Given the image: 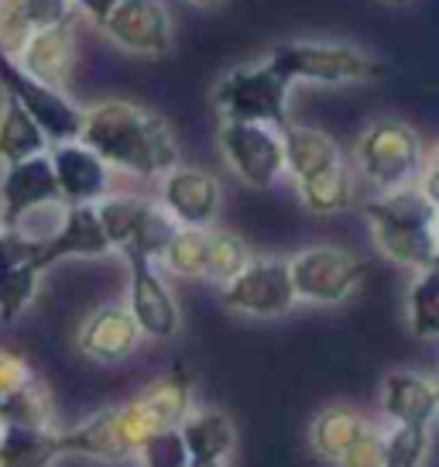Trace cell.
Instances as JSON below:
<instances>
[{"label": "cell", "mask_w": 439, "mask_h": 467, "mask_svg": "<svg viewBox=\"0 0 439 467\" xmlns=\"http://www.w3.org/2000/svg\"><path fill=\"white\" fill-rule=\"evenodd\" d=\"M76 141L97 151L110 172H128L134 179H161L179 165L172 128L131 100H100L83 107V131Z\"/></svg>", "instance_id": "6da1fadb"}, {"label": "cell", "mask_w": 439, "mask_h": 467, "mask_svg": "<svg viewBox=\"0 0 439 467\" xmlns=\"http://www.w3.org/2000/svg\"><path fill=\"white\" fill-rule=\"evenodd\" d=\"M28 21L21 11V0H0V56L15 58L21 45L28 42Z\"/></svg>", "instance_id": "e575fe53"}, {"label": "cell", "mask_w": 439, "mask_h": 467, "mask_svg": "<svg viewBox=\"0 0 439 467\" xmlns=\"http://www.w3.org/2000/svg\"><path fill=\"white\" fill-rule=\"evenodd\" d=\"M4 97V93H0ZM48 151L42 128L31 120L11 97L0 100V165H17V161L38 159Z\"/></svg>", "instance_id": "484cf974"}, {"label": "cell", "mask_w": 439, "mask_h": 467, "mask_svg": "<svg viewBox=\"0 0 439 467\" xmlns=\"http://www.w3.org/2000/svg\"><path fill=\"white\" fill-rule=\"evenodd\" d=\"M161 265L165 272L179 278H203L206 272V231L196 227H176L172 241L161 251Z\"/></svg>", "instance_id": "1f68e13d"}, {"label": "cell", "mask_w": 439, "mask_h": 467, "mask_svg": "<svg viewBox=\"0 0 439 467\" xmlns=\"http://www.w3.org/2000/svg\"><path fill=\"white\" fill-rule=\"evenodd\" d=\"M100 31L131 56L165 58L172 52V17L161 0H120Z\"/></svg>", "instance_id": "5bb4252c"}, {"label": "cell", "mask_w": 439, "mask_h": 467, "mask_svg": "<svg viewBox=\"0 0 439 467\" xmlns=\"http://www.w3.org/2000/svg\"><path fill=\"white\" fill-rule=\"evenodd\" d=\"M220 299L230 313L250 320H281L299 306L285 258H250L240 275L220 285Z\"/></svg>", "instance_id": "9c48e42d"}, {"label": "cell", "mask_w": 439, "mask_h": 467, "mask_svg": "<svg viewBox=\"0 0 439 467\" xmlns=\"http://www.w3.org/2000/svg\"><path fill=\"white\" fill-rule=\"evenodd\" d=\"M59 453L62 457H87V461H103V464H124L131 461V447L120 430L117 406L97 409L83 423L59 430Z\"/></svg>", "instance_id": "44dd1931"}, {"label": "cell", "mask_w": 439, "mask_h": 467, "mask_svg": "<svg viewBox=\"0 0 439 467\" xmlns=\"http://www.w3.org/2000/svg\"><path fill=\"white\" fill-rule=\"evenodd\" d=\"M134 461L138 467H186L189 457H186V447L179 440V430H158L134 451Z\"/></svg>", "instance_id": "836d02e7"}, {"label": "cell", "mask_w": 439, "mask_h": 467, "mask_svg": "<svg viewBox=\"0 0 439 467\" xmlns=\"http://www.w3.org/2000/svg\"><path fill=\"white\" fill-rule=\"evenodd\" d=\"M384 4H409V0H384Z\"/></svg>", "instance_id": "b9f144b4"}, {"label": "cell", "mask_w": 439, "mask_h": 467, "mask_svg": "<svg viewBox=\"0 0 439 467\" xmlns=\"http://www.w3.org/2000/svg\"><path fill=\"white\" fill-rule=\"evenodd\" d=\"M21 11L31 31L73 25V0H21Z\"/></svg>", "instance_id": "d590c367"}, {"label": "cell", "mask_w": 439, "mask_h": 467, "mask_svg": "<svg viewBox=\"0 0 439 467\" xmlns=\"http://www.w3.org/2000/svg\"><path fill=\"white\" fill-rule=\"evenodd\" d=\"M38 268V237L25 227L0 231V323H17L38 296L42 285Z\"/></svg>", "instance_id": "4fadbf2b"}, {"label": "cell", "mask_w": 439, "mask_h": 467, "mask_svg": "<svg viewBox=\"0 0 439 467\" xmlns=\"http://www.w3.org/2000/svg\"><path fill=\"white\" fill-rule=\"evenodd\" d=\"M179 440L189 461L199 464H227L237 451V426L220 409H192L179 426Z\"/></svg>", "instance_id": "cb8c5ba5"}, {"label": "cell", "mask_w": 439, "mask_h": 467, "mask_svg": "<svg viewBox=\"0 0 439 467\" xmlns=\"http://www.w3.org/2000/svg\"><path fill=\"white\" fill-rule=\"evenodd\" d=\"M364 220L371 227L374 248L388 262L402 265L409 272L436 268L439 258V203L425 200L415 190L374 192L364 206Z\"/></svg>", "instance_id": "7a4b0ae2"}, {"label": "cell", "mask_w": 439, "mask_h": 467, "mask_svg": "<svg viewBox=\"0 0 439 467\" xmlns=\"http://www.w3.org/2000/svg\"><path fill=\"white\" fill-rule=\"evenodd\" d=\"M409 306V327L419 340H436L439 337V275L436 268L415 272L405 296Z\"/></svg>", "instance_id": "4dcf8cb0"}, {"label": "cell", "mask_w": 439, "mask_h": 467, "mask_svg": "<svg viewBox=\"0 0 439 467\" xmlns=\"http://www.w3.org/2000/svg\"><path fill=\"white\" fill-rule=\"evenodd\" d=\"M381 443H384V430L371 423L333 467H381Z\"/></svg>", "instance_id": "74e56055"}, {"label": "cell", "mask_w": 439, "mask_h": 467, "mask_svg": "<svg viewBox=\"0 0 439 467\" xmlns=\"http://www.w3.org/2000/svg\"><path fill=\"white\" fill-rule=\"evenodd\" d=\"M439 409L436 381L423 371H388L381 381V412L388 426H423L429 430Z\"/></svg>", "instance_id": "ffe728a7"}, {"label": "cell", "mask_w": 439, "mask_h": 467, "mask_svg": "<svg viewBox=\"0 0 439 467\" xmlns=\"http://www.w3.org/2000/svg\"><path fill=\"white\" fill-rule=\"evenodd\" d=\"M367 275V262L337 244H316L289 258V278L299 303L340 306L353 299Z\"/></svg>", "instance_id": "52a82bcc"}, {"label": "cell", "mask_w": 439, "mask_h": 467, "mask_svg": "<svg viewBox=\"0 0 439 467\" xmlns=\"http://www.w3.org/2000/svg\"><path fill=\"white\" fill-rule=\"evenodd\" d=\"M220 155L227 169L250 190H271L285 175L281 131L264 124H220Z\"/></svg>", "instance_id": "30bf717a"}, {"label": "cell", "mask_w": 439, "mask_h": 467, "mask_svg": "<svg viewBox=\"0 0 439 467\" xmlns=\"http://www.w3.org/2000/svg\"><path fill=\"white\" fill-rule=\"evenodd\" d=\"M0 426H25V430H56V409L42 381L0 402Z\"/></svg>", "instance_id": "f546056e"}, {"label": "cell", "mask_w": 439, "mask_h": 467, "mask_svg": "<svg viewBox=\"0 0 439 467\" xmlns=\"http://www.w3.org/2000/svg\"><path fill=\"white\" fill-rule=\"evenodd\" d=\"M155 203L168 213L176 227L209 231L223 203V186L213 172L196 165H176L158 179V200Z\"/></svg>", "instance_id": "7c38bea8"}, {"label": "cell", "mask_w": 439, "mask_h": 467, "mask_svg": "<svg viewBox=\"0 0 439 467\" xmlns=\"http://www.w3.org/2000/svg\"><path fill=\"white\" fill-rule=\"evenodd\" d=\"M186 4H192V7H220L223 0H186Z\"/></svg>", "instance_id": "ab89813d"}, {"label": "cell", "mask_w": 439, "mask_h": 467, "mask_svg": "<svg viewBox=\"0 0 439 467\" xmlns=\"http://www.w3.org/2000/svg\"><path fill=\"white\" fill-rule=\"evenodd\" d=\"M110 244L97 220V206H62V220L52 234L38 237V268L48 272L66 258H103Z\"/></svg>", "instance_id": "e0dca14e"}, {"label": "cell", "mask_w": 439, "mask_h": 467, "mask_svg": "<svg viewBox=\"0 0 439 467\" xmlns=\"http://www.w3.org/2000/svg\"><path fill=\"white\" fill-rule=\"evenodd\" d=\"M281 159H285V175H292L295 182H306L312 175L347 161L330 134L309 124H295V120L281 128Z\"/></svg>", "instance_id": "603a6c76"}, {"label": "cell", "mask_w": 439, "mask_h": 467, "mask_svg": "<svg viewBox=\"0 0 439 467\" xmlns=\"http://www.w3.org/2000/svg\"><path fill=\"white\" fill-rule=\"evenodd\" d=\"M250 248L244 237H237L230 231H206V272L203 278L213 285H227L230 278H237L250 265Z\"/></svg>", "instance_id": "f1b7e54d"}, {"label": "cell", "mask_w": 439, "mask_h": 467, "mask_svg": "<svg viewBox=\"0 0 439 467\" xmlns=\"http://www.w3.org/2000/svg\"><path fill=\"white\" fill-rule=\"evenodd\" d=\"M117 4H120V0H73L76 11L87 17L89 25H97V28H100L103 21L117 11Z\"/></svg>", "instance_id": "f35d334b"}, {"label": "cell", "mask_w": 439, "mask_h": 467, "mask_svg": "<svg viewBox=\"0 0 439 467\" xmlns=\"http://www.w3.org/2000/svg\"><path fill=\"white\" fill-rule=\"evenodd\" d=\"M275 73L295 83H320V87H343V83H374L388 76V66L357 45L343 42H285L264 58Z\"/></svg>", "instance_id": "3957f363"}, {"label": "cell", "mask_w": 439, "mask_h": 467, "mask_svg": "<svg viewBox=\"0 0 439 467\" xmlns=\"http://www.w3.org/2000/svg\"><path fill=\"white\" fill-rule=\"evenodd\" d=\"M0 437H4V426H0Z\"/></svg>", "instance_id": "7bdbcfd3"}, {"label": "cell", "mask_w": 439, "mask_h": 467, "mask_svg": "<svg viewBox=\"0 0 439 467\" xmlns=\"http://www.w3.org/2000/svg\"><path fill=\"white\" fill-rule=\"evenodd\" d=\"M131 406L145 416L155 430H179L192 409V375L186 368H172L168 375L148 381L131 399Z\"/></svg>", "instance_id": "7402d4cb"}, {"label": "cell", "mask_w": 439, "mask_h": 467, "mask_svg": "<svg viewBox=\"0 0 439 467\" xmlns=\"http://www.w3.org/2000/svg\"><path fill=\"white\" fill-rule=\"evenodd\" d=\"M371 420H367L361 409L337 402V406H326L312 416L309 423V447L320 457L322 464H337L340 457L347 453L353 440L364 433Z\"/></svg>", "instance_id": "d4e9b609"}, {"label": "cell", "mask_w": 439, "mask_h": 467, "mask_svg": "<svg viewBox=\"0 0 439 467\" xmlns=\"http://www.w3.org/2000/svg\"><path fill=\"white\" fill-rule=\"evenodd\" d=\"M289 97L292 87L268 62H250L220 76L213 87V110L223 124H264L281 131L292 120Z\"/></svg>", "instance_id": "5b68a950"}, {"label": "cell", "mask_w": 439, "mask_h": 467, "mask_svg": "<svg viewBox=\"0 0 439 467\" xmlns=\"http://www.w3.org/2000/svg\"><path fill=\"white\" fill-rule=\"evenodd\" d=\"M0 231H4V223H0Z\"/></svg>", "instance_id": "ee69618b"}, {"label": "cell", "mask_w": 439, "mask_h": 467, "mask_svg": "<svg viewBox=\"0 0 439 467\" xmlns=\"http://www.w3.org/2000/svg\"><path fill=\"white\" fill-rule=\"evenodd\" d=\"M299 200L309 213L316 217H333V213H347L353 206V169L347 161H340L326 172L312 175L306 182H295Z\"/></svg>", "instance_id": "83f0119b"}, {"label": "cell", "mask_w": 439, "mask_h": 467, "mask_svg": "<svg viewBox=\"0 0 439 467\" xmlns=\"http://www.w3.org/2000/svg\"><path fill=\"white\" fill-rule=\"evenodd\" d=\"M17 69L28 73L45 87L66 89L76 69V35L73 25H59V28L31 31L28 42L21 45L15 56Z\"/></svg>", "instance_id": "d6986e66"}, {"label": "cell", "mask_w": 439, "mask_h": 467, "mask_svg": "<svg viewBox=\"0 0 439 467\" xmlns=\"http://www.w3.org/2000/svg\"><path fill=\"white\" fill-rule=\"evenodd\" d=\"M97 220H100L110 251H117L120 258L158 262L165 244L176 234V223L155 200L131 196V192H110L107 200H100Z\"/></svg>", "instance_id": "8992f818"}, {"label": "cell", "mask_w": 439, "mask_h": 467, "mask_svg": "<svg viewBox=\"0 0 439 467\" xmlns=\"http://www.w3.org/2000/svg\"><path fill=\"white\" fill-rule=\"evenodd\" d=\"M42 206H62L59 186H56V175L48 165V151L4 169L0 175V223L21 227Z\"/></svg>", "instance_id": "2e32d148"}, {"label": "cell", "mask_w": 439, "mask_h": 467, "mask_svg": "<svg viewBox=\"0 0 439 467\" xmlns=\"http://www.w3.org/2000/svg\"><path fill=\"white\" fill-rule=\"evenodd\" d=\"M128 265V313L138 323L141 337L151 340H172L182 330V313L168 282L161 278L158 262L148 258H124Z\"/></svg>", "instance_id": "8fae6325"}, {"label": "cell", "mask_w": 439, "mask_h": 467, "mask_svg": "<svg viewBox=\"0 0 439 467\" xmlns=\"http://www.w3.org/2000/svg\"><path fill=\"white\" fill-rule=\"evenodd\" d=\"M48 165L59 186L62 206H97L114 192L110 165L83 141H62L48 148Z\"/></svg>", "instance_id": "9a60e30c"}, {"label": "cell", "mask_w": 439, "mask_h": 467, "mask_svg": "<svg viewBox=\"0 0 439 467\" xmlns=\"http://www.w3.org/2000/svg\"><path fill=\"white\" fill-rule=\"evenodd\" d=\"M186 467H227V464H199V461H189Z\"/></svg>", "instance_id": "60d3db41"}, {"label": "cell", "mask_w": 439, "mask_h": 467, "mask_svg": "<svg viewBox=\"0 0 439 467\" xmlns=\"http://www.w3.org/2000/svg\"><path fill=\"white\" fill-rule=\"evenodd\" d=\"M59 453V430H25L4 426L0 437V467H56Z\"/></svg>", "instance_id": "4316f807"}, {"label": "cell", "mask_w": 439, "mask_h": 467, "mask_svg": "<svg viewBox=\"0 0 439 467\" xmlns=\"http://www.w3.org/2000/svg\"><path fill=\"white\" fill-rule=\"evenodd\" d=\"M429 430L423 426H388L381 443V467H425Z\"/></svg>", "instance_id": "d6a6232c"}, {"label": "cell", "mask_w": 439, "mask_h": 467, "mask_svg": "<svg viewBox=\"0 0 439 467\" xmlns=\"http://www.w3.org/2000/svg\"><path fill=\"white\" fill-rule=\"evenodd\" d=\"M0 93L25 110V114L42 128L48 148L62 141H76L83 131V107L66 93V89L45 87L28 73L17 69L11 56H0Z\"/></svg>", "instance_id": "ba28073f"}, {"label": "cell", "mask_w": 439, "mask_h": 467, "mask_svg": "<svg viewBox=\"0 0 439 467\" xmlns=\"http://www.w3.org/2000/svg\"><path fill=\"white\" fill-rule=\"evenodd\" d=\"M425 155L429 151H425L419 131L398 117L371 120L353 148L357 172L374 192L412 190L419 182Z\"/></svg>", "instance_id": "277c9868"}, {"label": "cell", "mask_w": 439, "mask_h": 467, "mask_svg": "<svg viewBox=\"0 0 439 467\" xmlns=\"http://www.w3.org/2000/svg\"><path fill=\"white\" fill-rule=\"evenodd\" d=\"M31 381H38V375H35V368L28 365V358L0 348V402L17 395L21 389H28Z\"/></svg>", "instance_id": "8d00e7d4"}, {"label": "cell", "mask_w": 439, "mask_h": 467, "mask_svg": "<svg viewBox=\"0 0 439 467\" xmlns=\"http://www.w3.org/2000/svg\"><path fill=\"white\" fill-rule=\"evenodd\" d=\"M138 344H141V330L131 320V313H128L124 303L97 306L83 320L79 337H76V348L83 350L89 361H97V365L128 361L134 350H138Z\"/></svg>", "instance_id": "ac0fdd59"}]
</instances>
